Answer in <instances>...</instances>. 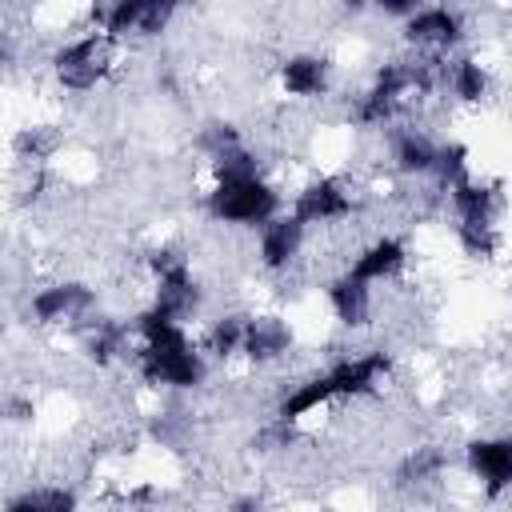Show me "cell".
<instances>
[{
    "label": "cell",
    "instance_id": "cell-1",
    "mask_svg": "<svg viewBox=\"0 0 512 512\" xmlns=\"http://www.w3.org/2000/svg\"><path fill=\"white\" fill-rule=\"evenodd\" d=\"M132 332H136L132 368H136L140 384H148L156 392H196V388H204L212 360L204 356V344L192 336L188 324H180V320L144 304L132 316Z\"/></svg>",
    "mask_w": 512,
    "mask_h": 512
},
{
    "label": "cell",
    "instance_id": "cell-9",
    "mask_svg": "<svg viewBox=\"0 0 512 512\" xmlns=\"http://www.w3.org/2000/svg\"><path fill=\"white\" fill-rule=\"evenodd\" d=\"M400 40L416 56L452 60V56H460V44L468 40V24H464V12L452 4H420L400 24Z\"/></svg>",
    "mask_w": 512,
    "mask_h": 512
},
{
    "label": "cell",
    "instance_id": "cell-17",
    "mask_svg": "<svg viewBox=\"0 0 512 512\" xmlns=\"http://www.w3.org/2000/svg\"><path fill=\"white\" fill-rule=\"evenodd\" d=\"M296 344V328L288 316L280 312H248V332H244V364L252 368H268V364H280L288 360Z\"/></svg>",
    "mask_w": 512,
    "mask_h": 512
},
{
    "label": "cell",
    "instance_id": "cell-8",
    "mask_svg": "<svg viewBox=\"0 0 512 512\" xmlns=\"http://www.w3.org/2000/svg\"><path fill=\"white\" fill-rule=\"evenodd\" d=\"M288 212L312 232V228H336V224H348L356 212H360V192L348 176L340 172H316L308 176L292 200H288Z\"/></svg>",
    "mask_w": 512,
    "mask_h": 512
},
{
    "label": "cell",
    "instance_id": "cell-25",
    "mask_svg": "<svg viewBox=\"0 0 512 512\" xmlns=\"http://www.w3.org/2000/svg\"><path fill=\"white\" fill-rule=\"evenodd\" d=\"M232 144H244V132L232 124V120H208L200 132H196V148L204 152V160H212L216 152L232 148Z\"/></svg>",
    "mask_w": 512,
    "mask_h": 512
},
{
    "label": "cell",
    "instance_id": "cell-6",
    "mask_svg": "<svg viewBox=\"0 0 512 512\" xmlns=\"http://www.w3.org/2000/svg\"><path fill=\"white\" fill-rule=\"evenodd\" d=\"M176 16H180V4L172 0H108L88 8V28L104 32L116 48H124V44L160 40Z\"/></svg>",
    "mask_w": 512,
    "mask_h": 512
},
{
    "label": "cell",
    "instance_id": "cell-16",
    "mask_svg": "<svg viewBox=\"0 0 512 512\" xmlns=\"http://www.w3.org/2000/svg\"><path fill=\"white\" fill-rule=\"evenodd\" d=\"M440 156V140L420 124H396L388 128V164L404 180H432Z\"/></svg>",
    "mask_w": 512,
    "mask_h": 512
},
{
    "label": "cell",
    "instance_id": "cell-12",
    "mask_svg": "<svg viewBox=\"0 0 512 512\" xmlns=\"http://www.w3.org/2000/svg\"><path fill=\"white\" fill-rule=\"evenodd\" d=\"M336 84V64L324 56V52H312V48H296L288 56L276 60V88L284 100H324Z\"/></svg>",
    "mask_w": 512,
    "mask_h": 512
},
{
    "label": "cell",
    "instance_id": "cell-26",
    "mask_svg": "<svg viewBox=\"0 0 512 512\" xmlns=\"http://www.w3.org/2000/svg\"><path fill=\"white\" fill-rule=\"evenodd\" d=\"M416 8H420L416 0H380V4H376V12H380V16H388V20H396V24H404Z\"/></svg>",
    "mask_w": 512,
    "mask_h": 512
},
{
    "label": "cell",
    "instance_id": "cell-10",
    "mask_svg": "<svg viewBox=\"0 0 512 512\" xmlns=\"http://www.w3.org/2000/svg\"><path fill=\"white\" fill-rule=\"evenodd\" d=\"M460 464H464L468 480L480 488L484 500L512 496V432L472 436L460 452Z\"/></svg>",
    "mask_w": 512,
    "mask_h": 512
},
{
    "label": "cell",
    "instance_id": "cell-23",
    "mask_svg": "<svg viewBox=\"0 0 512 512\" xmlns=\"http://www.w3.org/2000/svg\"><path fill=\"white\" fill-rule=\"evenodd\" d=\"M468 176H476V172H472V152H468V144H460V140H440V156H436V168H432L436 192L444 196V192H452L456 184H464Z\"/></svg>",
    "mask_w": 512,
    "mask_h": 512
},
{
    "label": "cell",
    "instance_id": "cell-22",
    "mask_svg": "<svg viewBox=\"0 0 512 512\" xmlns=\"http://www.w3.org/2000/svg\"><path fill=\"white\" fill-rule=\"evenodd\" d=\"M444 468H448V456H444L436 444H420V448H412V452L400 460L396 484H400V488H424V484L440 480Z\"/></svg>",
    "mask_w": 512,
    "mask_h": 512
},
{
    "label": "cell",
    "instance_id": "cell-27",
    "mask_svg": "<svg viewBox=\"0 0 512 512\" xmlns=\"http://www.w3.org/2000/svg\"><path fill=\"white\" fill-rule=\"evenodd\" d=\"M228 512H264V496L260 492H240L228 500Z\"/></svg>",
    "mask_w": 512,
    "mask_h": 512
},
{
    "label": "cell",
    "instance_id": "cell-7",
    "mask_svg": "<svg viewBox=\"0 0 512 512\" xmlns=\"http://www.w3.org/2000/svg\"><path fill=\"white\" fill-rule=\"evenodd\" d=\"M96 308H100V292L76 276L48 280V284L32 288L24 300V316L36 328H76L80 332L92 316H100Z\"/></svg>",
    "mask_w": 512,
    "mask_h": 512
},
{
    "label": "cell",
    "instance_id": "cell-2",
    "mask_svg": "<svg viewBox=\"0 0 512 512\" xmlns=\"http://www.w3.org/2000/svg\"><path fill=\"white\" fill-rule=\"evenodd\" d=\"M448 216H452V240L460 248V256L488 264L500 256L504 248V232H500V212H504V196L500 184L484 180V176H468L464 184H456L452 192H444Z\"/></svg>",
    "mask_w": 512,
    "mask_h": 512
},
{
    "label": "cell",
    "instance_id": "cell-19",
    "mask_svg": "<svg viewBox=\"0 0 512 512\" xmlns=\"http://www.w3.org/2000/svg\"><path fill=\"white\" fill-rule=\"evenodd\" d=\"M492 84H496L492 68H488L480 56H472V52H460V56H452V60L444 64V92H448L456 104H464V108L488 104Z\"/></svg>",
    "mask_w": 512,
    "mask_h": 512
},
{
    "label": "cell",
    "instance_id": "cell-14",
    "mask_svg": "<svg viewBox=\"0 0 512 512\" xmlns=\"http://www.w3.org/2000/svg\"><path fill=\"white\" fill-rule=\"evenodd\" d=\"M408 260H412V248H408V240L404 236H396V232H376L372 240H364L356 252H352V260L344 264L352 276H360L364 284H396L404 272H408Z\"/></svg>",
    "mask_w": 512,
    "mask_h": 512
},
{
    "label": "cell",
    "instance_id": "cell-4",
    "mask_svg": "<svg viewBox=\"0 0 512 512\" xmlns=\"http://www.w3.org/2000/svg\"><path fill=\"white\" fill-rule=\"evenodd\" d=\"M144 268H148V280H152L148 308H156V312H164L180 324H192L204 312V280L196 276L184 248L156 244V248H148Z\"/></svg>",
    "mask_w": 512,
    "mask_h": 512
},
{
    "label": "cell",
    "instance_id": "cell-24",
    "mask_svg": "<svg viewBox=\"0 0 512 512\" xmlns=\"http://www.w3.org/2000/svg\"><path fill=\"white\" fill-rule=\"evenodd\" d=\"M56 148H60V132H56L52 124H28V128H20V132L12 136V152H16V160L28 164V168H40L44 160H52Z\"/></svg>",
    "mask_w": 512,
    "mask_h": 512
},
{
    "label": "cell",
    "instance_id": "cell-3",
    "mask_svg": "<svg viewBox=\"0 0 512 512\" xmlns=\"http://www.w3.org/2000/svg\"><path fill=\"white\" fill-rule=\"evenodd\" d=\"M200 204H204V216L212 224H220V228H248V232H260L268 220L288 212L284 192H280V184L268 172L212 180Z\"/></svg>",
    "mask_w": 512,
    "mask_h": 512
},
{
    "label": "cell",
    "instance_id": "cell-13",
    "mask_svg": "<svg viewBox=\"0 0 512 512\" xmlns=\"http://www.w3.org/2000/svg\"><path fill=\"white\" fill-rule=\"evenodd\" d=\"M304 248H308V228L292 212H280L256 232V264L268 276H288L300 264Z\"/></svg>",
    "mask_w": 512,
    "mask_h": 512
},
{
    "label": "cell",
    "instance_id": "cell-5",
    "mask_svg": "<svg viewBox=\"0 0 512 512\" xmlns=\"http://www.w3.org/2000/svg\"><path fill=\"white\" fill-rule=\"evenodd\" d=\"M116 52L120 48L104 32L84 28L80 36H68L48 52V76L60 92L88 96L116 72Z\"/></svg>",
    "mask_w": 512,
    "mask_h": 512
},
{
    "label": "cell",
    "instance_id": "cell-20",
    "mask_svg": "<svg viewBox=\"0 0 512 512\" xmlns=\"http://www.w3.org/2000/svg\"><path fill=\"white\" fill-rule=\"evenodd\" d=\"M244 332H248V312H220V316H212L204 336H200L204 356L216 360V364L240 360L244 356Z\"/></svg>",
    "mask_w": 512,
    "mask_h": 512
},
{
    "label": "cell",
    "instance_id": "cell-11",
    "mask_svg": "<svg viewBox=\"0 0 512 512\" xmlns=\"http://www.w3.org/2000/svg\"><path fill=\"white\" fill-rule=\"evenodd\" d=\"M324 372H328V384L336 392V404L364 400V396H376L384 388V380L392 376V352L388 348L344 352V356H332L324 364Z\"/></svg>",
    "mask_w": 512,
    "mask_h": 512
},
{
    "label": "cell",
    "instance_id": "cell-15",
    "mask_svg": "<svg viewBox=\"0 0 512 512\" xmlns=\"http://www.w3.org/2000/svg\"><path fill=\"white\" fill-rule=\"evenodd\" d=\"M324 304H328V316L344 328V332H364L376 316V288L364 284L360 276H352L348 268H340L336 276L324 280Z\"/></svg>",
    "mask_w": 512,
    "mask_h": 512
},
{
    "label": "cell",
    "instance_id": "cell-21",
    "mask_svg": "<svg viewBox=\"0 0 512 512\" xmlns=\"http://www.w3.org/2000/svg\"><path fill=\"white\" fill-rule=\"evenodd\" d=\"M4 512H80V492L72 484H28L8 496Z\"/></svg>",
    "mask_w": 512,
    "mask_h": 512
},
{
    "label": "cell",
    "instance_id": "cell-18",
    "mask_svg": "<svg viewBox=\"0 0 512 512\" xmlns=\"http://www.w3.org/2000/svg\"><path fill=\"white\" fill-rule=\"evenodd\" d=\"M80 352H84V360H92L96 368H112V364H120V360H132V352H136L132 320H120V316H92V320L80 328Z\"/></svg>",
    "mask_w": 512,
    "mask_h": 512
}]
</instances>
